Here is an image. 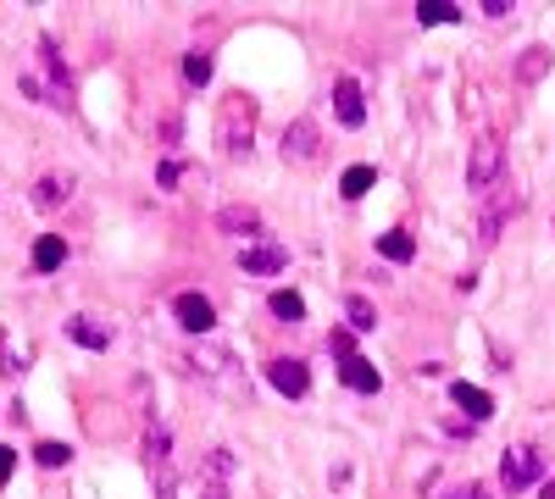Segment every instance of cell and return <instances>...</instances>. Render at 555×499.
Instances as JSON below:
<instances>
[{"mask_svg": "<svg viewBox=\"0 0 555 499\" xmlns=\"http://www.w3.org/2000/svg\"><path fill=\"white\" fill-rule=\"evenodd\" d=\"M217 139H223L228 156H250V145H256V100L228 95L223 100V117H217Z\"/></svg>", "mask_w": 555, "mask_h": 499, "instance_id": "1", "label": "cell"}, {"mask_svg": "<svg viewBox=\"0 0 555 499\" xmlns=\"http://www.w3.org/2000/svg\"><path fill=\"white\" fill-rule=\"evenodd\" d=\"M506 178V145L500 133H477L466 151V189H495Z\"/></svg>", "mask_w": 555, "mask_h": 499, "instance_id": "2", "label": "cell"}, {"mask_svg": "<svg viewBox=\"0 0 555 499\" xmlns=\"http://www.w3.org/2000/svg\"><path fill=\"white\" fill-rule=\"evenodd\" d=\"M539 472H544V455H539L533 444H511V450L500 455V488H506V494L533 488V483H539Z\"/></svg>", "mask_w": 555, "mask_h": 499, "instance_id": "3", "label": "cell"}, {"mask_svg": "<svg viewBox=\"0 0 555 499\" xmlns=\"http://www.w3.org/2000/svg\"><path fill=\"white\" fill-rule=\"evenodd\" d=\"M189 367H194L205 383H223V389H239V383H245V378H239V367H234V349H223V344L194 349V355H189Z\"/></svg>", "mask_w": 555, "mask_h": 499, "instance_id": "4", "label": "cell"}, {"mask_svg": "<svg viewBox=\"0 0 555 499\" xmlns=\"http://www.w3.org/2000/svg\"><path fill=\"white\" fill-rule=\"evenodd\" d=\"M228 483H234V450H205V461H200V499H234L228 494Z\"/></svg>", "mask_w": 555, "mask_h": 499, "instance_id": "5", "label": "cell"}, {"mask_svg": "<svg viewBox=\"0 0 555 499\" xmlns=\"http://www.w3.org/2000/svg\"><path fill=\"white\" fill-rule=\"evenodd\" d=\"M517 205H522V189H517V183H506L489 205H483V217H477V239H483V244H495V239H500V228H506V217H511Z\"/></svg>", "mask_w": 555, "mask_h": 499, "instance_id": "6", "label": "cell"}, {"mask_svg": "<svg viewBox=\"0 0 555 499\" xmlns=\"http://www.w3.org/2000/svg\"><path fill=\"white\" fill-rule=\"evenodd\" d=\"M267 383L284 394V400H306L311 372H306V361H272V367H267Z\"/></svg>", "mask_w": 555, "mask_h": 499, "instance_id": "7", "label": "cell"}, {"mask_svg": "<svg viewBox=\"0 0 555 499\" xmlns=\"http://www.w3.org/2000/svg\"><path fill=\"white\" fill-rule=\"evenodd\" d=\"M39 56H45V67H50V89H56L50 100L67 111V106H73V73H67V61H61V50H56V39H50V34L39 39Z\"/></svg>", "mask_w": 555, "mask_h": 499, "instance_id": "8", "label": "cell"}, {"mask_svg": "<svg viewBox=\"0 0 555 499\" xmlns=\"http://www.w3.org/2000/svg\"><path fill=\"white\" fill-rule=\"evenodd\" d=\"M333 117H339L344 128H361V122H367V100H361V84H356V78H339V84H333Z\"/></svg>", "mask_w": 555, "mask_h": 499, "instance_id": "9", "label": "cell"}, {"mask_svg": "<svg viewBox=\"0 0 555 499\" xmlns=\"http://www.w3.org/2000/svg\"><path fill=\"white\" fill-rule=\"evenodd\" d=\"M173 311H178V327H189V333H212L217 327V311H212L205 295H178Z\"/></svg>", "mask_w": 555, "mask_h": 499, "instance_id": "10", "label": "cell"}, {"mask_svg": "<svg viewBox=\"0 0 555 499\" xmlns=\"http://www.w3.org/2000/svg\"><path fill=\"white\" fill-rule=\"evenodd\" d=\"M317 151H322V133H317V122L300 117V122L284 133V161H311Z\"/></svg>", "mask_w": 555, "mask_h": 499, "instance_id": "11", "label": "cell"}, {"mask_svg": "<svg viewBox=\"0 0 555 499\" xmlns=\"http://www.w3.org/2000/svg\"><path fill=\"white\" fill-rule=\"evenodd\" d=\"M73 200V172H45L39 183H34V205L39 211H56V205H67Z\"/></svg>", "mask_w": 555, "mask_h": 499, "instance_id": "12", "label": "cell"}, {"mask_svg": "<svg viewBox=\"0 0 555 499\" xmlns=\"http://www.w3.org/2000/svg\"><path fill=\"white\" fill-rule=\"evenodd\" d=\"M239 266H245L250 277H272V272H284V266H289V255L278 250V244H250V250L239 255Z\"/></svg>", "mask_w": 555, "mask_h": 499, "instance_id": "13", "label": "cell"}, {"mask_svg": "<svg viewBox=\"0 0 555 499\" xmlns=\"http://www.w3.org/2000/svg\"><path fill=\"white\" fill-rule=\"evenodd\" d=\"M67 266V239L61 234H39L34 239V272H61Z\"/></svg>", "mask_w": 555, "mask_h": 499, "instance_id": "14", "label": "cell"}, {"mask_svg": "<svg viewBox=\"0 0 555 499\" xmlns=\"http://www.w3.org/2000/svg\"><path fill=\"white\" fill-rule=\"evenodd\" d=\"M339 378H344V389H356V394H378V383H383V378H378V367H372V361H361V355H356V361H344V367H339Z\"/></svg>", "mask_w": 555, "mask_h": 499, "instance_id": "15", "label": "cell"}, {"mask_svg": "<svg viewBox=\"0 0 555 499\" xmlns=\"http://www.w3.org/2000/svg\"><path fill=\"white\" fill-rule=\"evenodd\" d=\"M450 400H456L472 421H489V416H495V400L483 394V389H472V383H456V389H450Z\"/></svg>", "mask_w": 555, "mask_h": 499, "instance_id": "16", "label": "cell"}, {"mask_svg": "<svg viewBox=\"0 0 555 499\" xmlns=\"http://www.w3.org/2000/svg\"><path fill=\"white\" fill-rule=\"evenodd\" d=\"M217 228L223 234H261V217H256L250 205H223L217 211Z\"/></svg>", "mask_w": 555, "mask_h": 499, "instance_id": "17", "label": "cell"}, {"mask_svg": "<svg viewBox=\"0 0 555 499\" xmlns=\"http://www.w3.org/2000/svg\"><path fill=\"white\" fill-rule=\"evenodd\" d=\"M372 183H378V167H367V161H356V167H344V178H339L344 200H361V194H367Z\"/></svg>", "mask_w": 555, "mask_h": 499, "instance_id": "18", "label": "cell"}, {"mask_svg": "<svg viewBox=\"0 0 555 499\" xmlns=\"http://www.w3.org/2000/svg\"><path fill=\"white\" fill-rule=\"evenodd\" d=\"M378 255H383V261H394V266H405V261L416 255V244H411V234H405V228H389V234L378 239Z\"/></svg>", "mask_w": 555, "mask_h": 499, "instance_id": "19", "label": "cell"}, {"mask_svg": "<svg viewBox=\"0 0 555 499\" xmlns=\"http://www.w3.org/2000/svg\"><path fill=\"white\" fill-rule=\"evenodd\" d=\"M416 23H423V28H445V23H461V6H450V0H423V6H416Z\"/></svg>", "mask_w": 555, "mask_h": 499, "instance_id": "20", "label": "cell"}, {"mask_svg": "<svg viewBox=\"0 0 555 499\" xmlns=\"http://www.w3.org/2000/svg\"><path fill=\"white\" fill-rule=\"evenodd\" d=\"M67 333H73L79 344H89V349H106L111 344V327H100L95 317H73V322H67Z\"/></svg>", "mask_w": 555, "mask_h": 499, "instance_id": "21", "label": "cell"}, {"mask_svg": "<svg viewBox=\"0 0 555 499\" xmlns=\"http://www.w3.org/2000/svg\"><path fill=\"white\" fill-rule=\"evenodd\" d=\"M550 73V45H533V50H522V61H517V78L522 84H539Z\"/></svg>", "mask_w": 555, "mask_h": 499, "instance_id": "22", "label": "cell"}, {"mask_svg": "<svg viewBox=\"0 0 555 499\" xmlns=\"http://www.w3.org/2000/svg\"><path fill=\"white\" fill-rule=\"evenodd\" d=\"M344 322H351V333H367V327H378V311H372V300L351 295V300H344Z\"/></svg>", "mask_w": 555, "mask_h": 499, "instance_id": "23", "label": "cell"}, {"mask_svg": "<svg viewBox=\"0 0 555 499\" xmlns=\"http://www.w3.org/2000/svg\"><path fill=\"white\" fill-rule=\"evenodd\" d=\"M272 317H278V322H300V317H306V300H300L295 289H278V295H272Z\"/></svg>", "mask_w": 555, "mask_h": 499, "instance_id": "24", "label": "cell"}, {"mask_svg": "<svg viewBox=\"0 0 555 499\" xmlns=\"http://www.w3.org/2000/svg\"><path fill=\"white\" fill-rule=\"evenodd\" d=\"M34 461H39L45 472H56V466H67V461H73V444H56V439H45V444L34 450Z\"/></svg>", "mask_w": 555, "mask_h": 499, "instance_id": "25", "label": "cell"}, {"mask_svg": "<svg viewBox=\"0 0 555 499\" xmlns=\"http://www.w3.org/2000/svg\"><path fill=\"white\" fill-rule=\"evenodd\" d=\"M328 349L339 355V367L356 361V333H351V327H333V333H328Z\"/></svg>", "mask_w": 555, "mask_h": 499, "instance_id": "26", "label": "cell"}, {"mask_svg": "<svg viewBox=\"0 0 555 499\" xmlns=\"http://www.w3.org/2000/svg\"><path fill=\"white\" fill-rule=\"evenodd\" d=\"M183 78L200 89L205 78H212V56H200V50H194V56H183Z\"/></svg>", "mask_w": 555, "mask_h": 499, "instance_id": "27", "label": "cell"}, {"mask_svg": "<svg viewBox=\"0 0 555 499\" xmlns=\"http://www.w3.org/2000/svg\"><path fill=\"white\" fill-rule=\"evenodd\" d=\"M439 499H489V488H483V483H456V488H445Z\"/></svg>", "mask_w": 555, "mask_h": 499, "instance_id": "28", "label": "cell"}, {"mask_svg": "<svg viewBox=\"0 0 555 499\" xmlns=\"http://www.w3.org/2000/svg\"><path fill=\"white\" fill-rule=\"evenodd\" d=\"M178 178H183L178 161H162V167H156V183H162V189H178Z\"/></svg>", "mask_w": 555, "mask_h": 499, "instance_id": "29", "label": "cell"}, {"mask_svg": "<svg viewBox=\"0 0 555 499\" xmlns=\"http://www.w3.org/2000/svg\"><path fill=\"white\" fill-rule=\"evenodd\" d=\"M23 95H28V100H50V89H45L34 73H23Z\"/></svg>", "mask_w": 555, "mask_h": 499, "instance_id": "30", "label": "cell"}, {"mask_svg": "<svg viewBox=\"0 0 555 499\" xmlns=\"http://www.w3.org/2000/svg\"><path fill=\"white\" fill-rule=\"evenodd\" d=\"M12 466H17V450H12V444H0V483L12 477Z\"/></svg>", "mask_w": 555, "mask_h": 499, "instance_id": "31", "label": "cell"}, {"mask_svg": "<svg viewBox=\"0 0 555 499\" xmlns=\"http://www.w3.org/2000/svg\"><path fill=\"white\" fill-rule=\"evenodd\" d=\"M539 499H555V477H544V488H539Z\"/></svg>", "mask_w": 555, "mask_h": 499, "instance_id": "32", "label": "cell"}]
</instances>
